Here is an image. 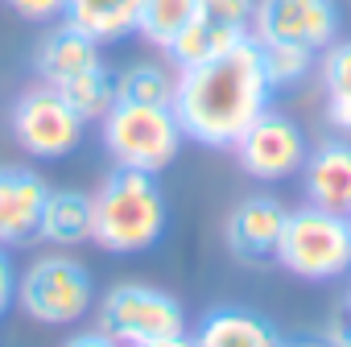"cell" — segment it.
<instances>
[{"label":"cell","mask_w":351,"mask_h":347,"mask_svg":"<svg viewBox=\"0 0 351 347\" xmlns=\"http://www.w3.org/2000/svg\"><path fill=\"white\" fill-rule=\"evenodd\" d=\"M273 104V87L265 79L261 46L256 38L232 46L228 54L182 67L173 87V116H178L186 141L203 149H232L256 116H265Z\"/></svg>","instance_id":"1"},{"label":"cell","mask_w":351,"mask_h":347,"mask_svg":"<svg viewBox=\"0 0 351 347\" xmlns=\"http://www.w3.org/2000/svg\"><path fill=\"white\" fill-rule=\"evenodd\" d=\"M91 199H95L91 244H99L104 252L136 256V252H149L165 236L169 203H165L157 174L132 169V165H112Z\"/></svg>","instance_id":"2"},{"label":"cell","mask_w":351,"mask_h":347,"mask_svg":"<svg viewBox=\"0 0 351 347\" xmlns=\"http://www.w3.org/2000/svg\"><path fill=\"white\" fill-rule=\"evenodd\" d=\"M99 136L116 165L149 174H161L186 141L169 104H132V99H116L108 108V116L99 120Z\"/></svg>","instance_id":"3"},{"label":"cell","mask_w":351,"mask_h":347,"mask_svg":"<svg viewBox=\"0 0 351 347\" xmlns=\"http://www.w3.org/2000/svg\"><path fill=\"white\" fill-rule=\"evenodd\" d=\"M273 261L302 281H335L351 273V219L314 203L293 207L285 215Z\"/></svg>","instance_id":"4"},{"label":"cell","mask_w":351,"mask_h":347,"mask_svg":"<svg viewBox=\"0 0 351 347\" xmlns=\"http://www.w3.org/2000/svg\"><path fill=\"white\" fill-rule=\"evenodd\" d=\"M17 306L42 326H75L95 306V281L83 261L46 252L17 277Z\"/></svg>","instance_id":"5"},{"label":"cell","mask_w":351,"mask_h":347,"mask_svg":"<svg viewBox=\"0 0 351 347\" xmlns=\"http://www.w3.org/2000/svg\"><path fill=\"white\" fill-rule=\"evenodd\" d=\"M95 326L120 339L124 347L165 339V335H182L186 331V310L169 289L141 285V281H120L99 298Z\"/></svg>","instance_id":"6"},{"label":"cell","mask_w":351,"mask_h":347,"mask_svg":"<svg viewBox=\"0 0 351 347\" xmlns=\"http://www.w3.org/2000/svg\"><path fill=\"white\" fill-rule=\"evenodd\" d=\"M9 128H13V141L21 145V153H29L38 161H58V157L75 153L87 132L79 112L50 83H38L13 99Z\"/></svg>","instance_id":"7"},{"label":"cell","mask_w":351,"mask_h":347,"mask_svg":"<svg viewBox=\"0 0 351 347\" xmlns=\"http://www.w3.org/2000/svg\"><path fill=\"white\" fill-rule=\"evenodd\" d=\"M232 153H236V161H240V169L248 174V178H256V182H285V178H293V174H302L310 145H306L302 128L285 112L269 108L265 116H256L248 124V132L232 145Z\"/></svg>","instance_id":"8"},{"label":"cell","mask_w":351,"mask_h":347,"mask_svg":"<svg viewBox=\"0 0 351 347\" xmlns=\"http://www.w3.org/2000/svg\"><path fill=\"white\" fill-rule=\"evenodd\" d=\"M252 38L293 42V46L322 54L339 38V5L335 0H256Z\"/></svg>","instance_id":"9"},{"label":"cell","mask_w":351,"mask_h":347,"mask_svg":"<svg viewBox=\"0 0 351 347\" xmlns=\"http://www.w3.org/2000/svg\"><path fill=\"white\" fill-rule=\"evenodd\" d=\"M285 215H289V207H285L277 195H244V199L232 207L228 224H223V244L232 248L236 261H244V265H265V261L277 256Z\"/></svg>","instance_id":"10"},{"label":"cell","mask_w":351,"mask_h":347,"mask_svg":"<svg viewBox=\"0 0 351 347\" xmlns=\"http://www.w3.org/2000/svg\"><path fill=\"white\" fill-rule=\"evenodd\" d=\"M46 195L50 187L34 165H0V244L5 248H25L38 240Z\"/></svg>","instance_id":"11"},{"label":"cell","mask_w":351,"mask_h":347,"mask_svg":"<svg viewBox=\"0 0 351 347\" xmlns=\"http://www.w3.org/2000/svg\"><path fill=\"white\" fill-rule=\"evenodd\" d=\"M302 195H306V203H314L322 211L351 215V141L330 136L306 153Z\"/></svg>","instance_id":"12"},{"label":"cell","mask_w":351,"mask_h":347,"mask_svg":"<svg viewBox=\"0 0 351 347\" xmlns=\"http://www.w3.org/2000/svg\"><path fill=\"white\" fill-rule=\"evenodd\" d=\"M91 228H95V199L87 191L75 187H58L46 195L42 207V224H38V240L50 248H79L91 244Z\"/></svg>","instance_id":"13"},{"label":"cell","mask_w":351,"mask_h":347,"mask_svg":"<svg viewBox=\"0 0 351 347\" xmlns=\"http://www.w3.org/2000/svg\"><path fill=\"white\" fill-rule=\"evenodd\" d=\"M195 347H285L269 318L248 306H215L203 314L199 331L191 335Z\"/></svg>","instance_id":"14"},{"label":"cell","mask_w":351,"mask_h":347,"mask_svg":"<svg viewBox=\"0 0 351 347\" xmlns=\"http://www.w3.org/2000/svg\"><path fill=\"white\" fill-rule=\"evenodd\" d=\"M95 62H99V42H91L71 21H54V29H46V38L34 50V71L50 87L66 83L71 75H79V71H87Z\"/></svg>","instance_id":"15"},{"label":"cell","mask_w":351,"mask_h":347,"mask_svg":"<svg viewBox=\"0 0 351 347\" xmlns=\"http://www.w3.org/2000/svg\"><path fill=\"white\" fill-rule=\"evenodd\" d=\"M136 17H141V0H66V13H62V21H71L99 46H112L136 34Z\"/></svg>","instance_id":"16"},{"label":"cell","mask_w":351,"mask_h":347,"mask_svg":"<svg viewBox=\"0 0 351 347\" xmlns=\"http://www.w3.org/2000/svg\"><path fill=\"white\" fill-rule=\"evenodd\" d=\"M252 34L248 29H236V25H219V21H211V17H203L199 9H195V17H191V25L173 38V46L165 50L169 54V62L173 67H199V62H211V58H219V54H228L232 46H240V42H248Z\"/></svg>","instance_id":"17"},{"label":"cell","mask_w":351,"mask_h":347,"mask_svg":"<svg viewBox=\"0 0 351 347\" xmlns=\"http://www.w3.org/2000/svg\"><path fill=\"white\" fill-rule=\"evenodd\" d=\"M322 91H326V120L330 128L351 136V38L347 42H330L322 50Z\"/></svg>","instance_id":"18"},{"label":"cell","mask_w":351,"mask_h":347,"mask_svg":"<svg viewBox=\"0 0 351 347\" xmlns=\"http://www.w3.org/2000/svg\"><path fill=\"white\" fill-rule=\"evenodd\" d=\"M58 95L79 112L83 124H95V120H104L108 108L116 104V75H112V71L104 67V58H99L95 67H87V71L71 75L66 83H58Z\"/></svg>","instance_id":"19"},{"label":"cell","mask_w":351,"mask_h":347,"mask_svg":"<svg viewBox=\"0 0 351 347\" xmlns=\"http://www.w3.org/2000/svg\"><path fill=\"white\" fill-rule=\"evenodd\" d=\"M199 9V0H141V17H136V34L157 46V50H169L173 38H178L191 17Z\"/></svg>","instance_id":"20"},{"label":"cell","mask_w":351,"mask_h":347,"mask_svg":"<svg viewBox=\"0 0 351 347\" xmlns=\"http://www.w3.org/2000/svg\"><path fill=\"white\" fill-rule=\"evenodd\" d=\"M173 87H178V75L161 62H132L116 75V99L132 104H173Z\"/></svg>","instance_id":"21"},{"label":"cell","mask_w":351,"mask_h":347,"mask_svg":"<svg viewBox=\"0 0 351 347\" xmlns=\"http://www.w3.org/2000/svg\"><path fill=\"white\" fill-rule=\"evenodd\" d=\"M256 46H261L265 79H269V87H273V91L302 83V79L314 71V58H318L314 50H306V46H293V42H256Z\"/></svg>","instance_id":"22"},{"label":"cell","mask_w":351,"mask_h":347,"mask_svg":"<svg viewBox=\"0 0 351 347\" xmlns=\"http://www.w3.org/2000/svg\"><path fill=\"white\" fill-rule=\"evenodd\" d=\"M5 5L29 25H54L66 13V0H5Z\"/></svg>","instance_id":"23"},{"label":"cell","mask_w":351,"mask_h":347,"mask_svg":"<svg viewBox=\"0 0 351 347\" xmlns=\"http://www.w3.org/2000/svg\"><path fill=\"white\" fill-rule=\"evenodd\" d=\"M17 306V269L9 261V248L0 244V318Z\"/></svg>","instance_id":"24"},{"label":"cell","mask_w":351,"mask_h":347,"mask_svg":"<svg viewBox=\"0 0 351 347\" xmlns=\"http://www.w3.org/2000/svg\"><path fill=\"white\" fill-rule=\"evenodd\" d=\"M326 343H330V347H351V306H347V302L335 310V318H330V326H326Z\"/></svg>","instance_id":"25"},{"label":"cell","mask_w":351,"mask_h":347,"mask_svg":"<svg viewBox=\"0 0 351 347\" xmlns=\"http://www.w3.org/2000/svg\"><path fill=\"white\" fill-rule=\"evenodd\" d=\"M62 347H124V343H120V339H112L108 331H99V326H95V331H79V335H71Z\"/></svg>","instance_id":"26"},{"label":"cell","mask_w":351,"mask_h":347,"mask_svg":"<svg viewBox=\"0 0 351 347\" xmlns=\"http://www.w3.org/2000/svg\"><path fill=\"white\" fill-rule=\"evenodd\" d=\"M136 347H195V343H191V335L182 331V335H165V339H149V343H136Z\"/></svg>","instance_id":"27"},{"label":"cell","mask_w":351,"mask_h":347,"mask_svg":"<svg viewBox=\"0 0 351 347\" xmlns=\"http://www.w3.org/2000/svg\"><path fill=\"white\" fill-rule=\"evenodd\" d=\"M285 347H330L326 339H289Z\"/></svg>","instance_id":"28"},{"label":"cell","mask_w":351,"mask_h":347,"mask_svg":"<svg viewBox=\"0 0 351 347\" xmlns=\"http://www.w3.org/2000/svg\"><path fill=\"white\" fill-rule=\"evenodd\" d=\"M343 302H347V306H351V289H347V298H343Z\"/></svg>","instance_id":"29"},{"label":"cell","mask_w":351,"mask_h":347,"mask_svg":"<svg viewBox=\"0 0 351 347\" xmlns=\"http://www.w3.org/2000/svg\"><path fill=\"white\" fill-rule=\"evenodd\" d=\"M347 219H351V215H347Z\"/></svg>","instance_id":"30"}]
</instances>
